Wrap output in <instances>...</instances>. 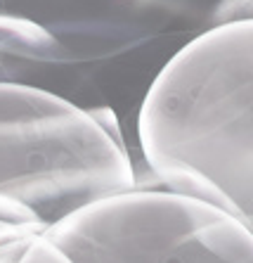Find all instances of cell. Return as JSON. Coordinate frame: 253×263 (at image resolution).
Segmentation results:
<instances>
[{
  "label": "cell",
  "mask_w": 253,
  "mask_h": 263,
  "mask_svg": "<svg viewBox=\"0 0 253 263\" xmlns=\"http://www.w3.org/2000/svg\"><path fill=\"white\" fill-rule=\"evenodd\" d=\"M137 138L161 187L216 204L253 233V19L218 22L163 64Z\"/></svg>",
  "instance_id": "6da1fadb"
},
{
  "label": "cell",
  "mask_w": 253,
  "mask_h": 263,
  "mask_svg": "<svg viewBox=\"0 0 253 263\" xmlns=\"http://www.w3.org/2000/svg\"><path fill=\"white\" fill-rule=\"evenodd\" d=\"M133 187L128 147L90 109L38 86L0 81V195L29 206L50 228Z\"/></svg>",
  "instance_id": "7a4b0ae2"
},
{
  "label": "cell",
  "mask_w": 253,
  "mask_h": 263,
  "mask_svg": "<svg viewBox=\"0 0 253 263\" xmlns=\"http://www.w3.org/2000/svg\"><path fill=\"white\" fill-rule=\"evenodd\" d=\"M45 237L76 263H253V233L237 216L168 187L102 197Z\"/></svg>",
  "instance_id": "3957f363"
},
{
  "label": "cell",
  "mask_w": 253,
  "mask_h": 263,
  "mask_svg": "<svg viewBox=\"0 0 253 263\" xmlns=\"http://www.w3.org/2000/svg\"><path fill=\"white\" fill-rule=\"evenodd\" d=\"M62 60L55 36L40 24L22 17H0V81L24 83L31 69Z\"/></svg>",
  "instance_id": "277c9868"
},
{
  "label": "cell",
  "mask_w": 253,
  "mask_h": 263,
  "mask_svg": "<svg viewBox=\"0 0 253 263\" xmlns=\"http://www.w3.org/2000/svg\"><path fill=\"white\" fill-rule=\"evenodd\" d=\"M19 263H76V261L62 247H57L52 239L45 237V233H40L38 237H33L31 245L26 247Z\"/></svg>",
  "instance_id": "5b68a950"
},
{
  "label": "cell",
  "mask_w": 253,
  "mask_h": 263,
  "mask_svg": "<svg viewBox=\"0 0 253 263\" xmlns=\"http://www.w3.org/2000/svg\"><path fill=\"white\" fill-rule=\"evenodd\" d=\"M90 114H93L95 121H97L99 126H102V128L118 142V145H125L123 133H121V126H118V121H116L114 109H109V107H95V109H90Z\"/></svg>",
  "instance_id": "8992f818"
}]
</instances>
